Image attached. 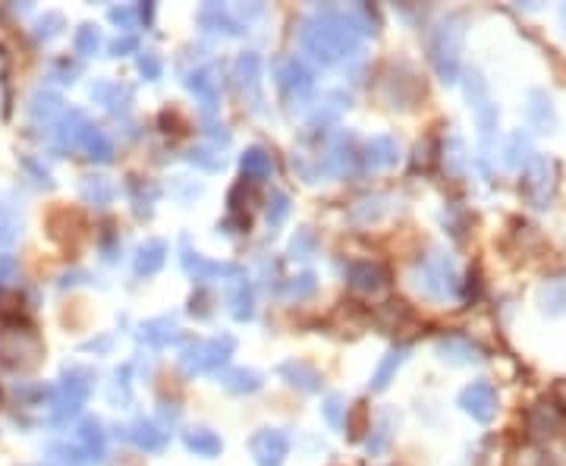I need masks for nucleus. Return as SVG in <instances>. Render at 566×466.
<instances>
[{"instance_id": "obj_1", "label": "nucleus", "mask_w": 566, "mask_h": 466, "mask_svg": "<svg viewBox=\"0 0 566 466\" xmlns=\"http://www.w3.org/2000/svg\"><path fill=\"white\" fill-rule=\"evenodd\" d=\"M522 193L535 208H544L554 196V164L548 158H532L526 164V174H522Z\"/></svg>"}, {"instance_id": "obj_2", "label": "nucleus", "mask_w": 566, "mask_h": 466, "mask_svg": "<svg viewBox=\"0 0 566 466\" xmlns=\"http://www.w3.org/2000/svg\"><path fill=\"white\" fill-rule=\"evenodd\" d=\"M85 397H89V381H85V372H70L63 375V381L57 385V394H54V422H67L70 416L79 413V407L85 404Z\"/></svg>"}, {"instance_id": "obj_3", "label": "nucleus", "mask_w": 566, "mask_h": 466, "mask_svg": "<svg viewBox=\"0 0 566 466\" xmlns=\"http://www.w3.org/2000/svg\"><path fill=\"white\" fill-rule=\"evenodd\" d=\"M460 407L478 419V422H491L497 416V391L488 381H472V385L460 394Z\"/></svg>"}, {"instance_id": "obj_4", "label": "nucleus", "mask_w": 566, "mask_h": 466, "mask_svg": "<svg viewBox=\"0 0 566 466\" xmlns=\"http://www.w3.org/2000/svg\"><path fill=\"white\" fill-rule=\"evenodd\" d=\"M428 296H434V300H447V296H453V287H456V271L450 265V259H441L438 265H431L425 271V281L419 284Z\"/></svg>"}, {"instance_id": "obj_5", "label": "nucleus", "mask_w": 566, "mask_h": 466, "mask_svg": "<svg viewBox=\"0 0 566 466\" xmlns=\"http://www.w3.org/2000/svg\"><path fill=\"white\" fill-rule=\"evenodd\" d=\"M23 233V208L13 199H0V249H10Z\"/></svg>"}, {"instance_id": "obj_6", "label": "nucleus", "mask_w": 566, "mask_h": 466, "mask_svg": "<svg viewBox=\"0 0 566 466\" xmlns=\"http://www.w3.org/2000/svg\"><path fill=\"white\" fill-rule=\"evenodd\" d=\"M252 451H255L261 466H280L283 454H287V438H283L280 432H261L252 441Z\"/></svg>"}, {"instance_id": "obj_7", "label": "nucleus", "mask_w": 566, "mask_h": 466, "mask_svg": "<svg viewBox=\"0 0 566 466\" xmlns=\"http://www.w3.org/2000/svg\"><path fill=\"white\" fill-rule=\"evenodd\" d=\"M526 114H529V123L535 126L538 133H551L554 130V104L544 92H529V104H526Z\"/></svg>"}, {"instance_id": "obj_8", "label": "nucleus", "mask_w": 566, "mask_h": 466, "mask_svg": "<svg viewBox=\"0 0 566 466\" xmlns=\"http://www.w3.org/2000/svg\"><path fill=\"white\" fill-rule=\"evenodd\" d=\"M541 306L544 312L560 315L566 309V281H551L548 287L541 290Z\"/></svg>"}, {"instance_id": "obj_9", "label": "nucleus", "mask_w": 566, "mask_h": 466, "mask_svg": "<svg viewBox=\"0 0 566 466\" xmlns=\"http://www.w3.org/2000/svg\"><path fill=\"white\" fill-rule=\"evenodd\" d=\"M526 161H532L529 158V139L522 136V133H513L510 142H507V164L519 167V164H526Z\"/></svg>"}, {"instance_id": "obj_10", "label": "nucleus", "mask_w": 566, "mask_h": 466, "mask_svg": "<svg viewBox=\"0 0 566 466\" xmlns=\"http://www.w3.org/2000/svg\"><path fill=\"white\" fill-rule=\"evenodd\" d=\"M441 353L450 356L453 363H469V359H478V356H475V347L466 344V341H447V344H441Z\"/></svg>"}, {"instance_id": "obj_11", "label": "nucleus", "mask_w": 566, "mask_h": 466, "mask_svg": "<svg viewBox=\"0 0 566 466\" xmlns=\"http://www.w3.org/2000/svg\"><path fill=\"white\" fill-rule=\"evenodd\" d=\"M98 45H101V35H98L92 26H85V29L76 35V51H79V54H92V51H98Z\"/></svg>"}, {"instance_id": "obj_12", "label": "nucleus", "mask_w": 566, "mask_h": 466, "mask_svg": "<svg viewBox=\"0 0 566 466\" xmlns=\"http://www.w3.org/2000/svg\"><path fill=\"white\" fill-rule=\"evenodd\" d=\"M57 104H60V98H57V95H35L29 111H32V117H41V114L51 117V114L57 111Z\"/></svg>"}, {"instance_id": "obj_13", "label": "nucleus", "mask_w": 566, "mask_h": 466, "mask_svg": "<svg viewBox=\"0 0 566 466\" xmlns=\"http://www.w3.org/2000/svg\"><path fill=\"white\" fill-rule=\"evenodd\" d=\"M243 167H246L249 174H268V171H271L268 158L261 155V152H249V155H246V161H243Z\"/></svg>"}, {"instance_id": "obj_14", "label": "nucleus", "mask_w": 566, "mask_h": 466, "mask_svg": "<svg viewBox=\"0 0 566 466\" xmlns=\"http://www.w3.org/2000/svg\"><path fill=\"white\" fill-rule=\"evenodd\" d=\"M189 448L202 451V454H214V451H217V438H211V435H205V432L189 435Z\"/></svg>"}, {"instance_id": "obj_15", "label": "nucleus", "mask_w": 566, "mask_h": 466, "mask_svg": "<svg viewBox=\"0 0 566 466\" xmlns=\"http://www.w3.org/2000/svg\"><path fill=\"white\" fill-rule=\"evenodd\" d=\"M400 359H403V353H390V356H387V363L381 366V372H378V378H375V388H384V385H387V378H390V372L400 366Z\"/></svg>"}, {"instance_id": "obj_16", "label": "nucleus", "mask_w": 566, "mask_h": 466, "mask_svg": "<svg viewBox=\"0 0 566 466\" xmlns=\"http://www.w3.org/2000/svg\"><path fill=\"white\" fill-rule=\"evenodd\" d=\"M85 196H89V199H111V189H107L101 180H95V183L85 186Z\"/></svg>"}, {"instance_id": "obj_17", "label": "nucleus", "mask_w": 566, "mask_h": 466, "mask_svg": "<svg viewBox=\"0 0 566 466\" xmlns=\"http://www.w3.org/2000/svg\"><path fill=\"white\" fill-rule=\"evenodd\" d=\"M563 19H566V10H563Z\"/></svg>"}]
</instances>
